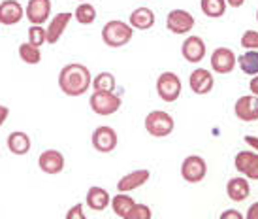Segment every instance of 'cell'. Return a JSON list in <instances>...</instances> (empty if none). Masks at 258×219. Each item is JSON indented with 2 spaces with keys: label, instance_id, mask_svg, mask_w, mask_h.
Instances as JSON below:
<instances>
[{
  "label": "cell",
  "instance_id": "obj_3",
  "mask_svg": "<svg viewBox=\"0 0 258 219\" xmlns=\"http://www.w3.org/2000/svg\"><path fill=\"white\" fill-rule=\"evenodd\" d=\"M173 127H175L173 117L162 110H155L145 117V131L155 138H164L168 134H172Z\"/></svg>",
  "mask_w": 258,
  "mask_h": 219
},
{
  "label": "cell",
  "instance_id": "obj_16",
  "mask_svg": "<svg viewBox=\"0 0 258 219\" xmlns=\"http://www.w3.org/2000/svg\"><path fill=\"white\" fill-rule=\"evenodd\" d=\"M74 14H68V12H62V14H57L53 19H51L49 27L45 29V32H47V44L55 45L60 40V36L64 34L66 27L70 25V21H72Z\"/></svg>",
  "mask_w": 258,
  "mask_h": 219
},
{
  "label": "cell",
  "instance_id": "obj_35",
  "mask_svg": "<svg viewBox=\"0 0 258 219\" xmlns=\"http://www.w3.org/2000/svg\"><path fill=\"white\" fill-rule=\"evenodd\" d=\"M243 140H245V144H249L254 151H258V136H245Z\"/></svg>",
  "mask_w": 258,
  "mask_h": 219
},
{
  "label": "cell",
  "instance_id": "obj_31",
  "mask_svg": "<svg viewBox=\"0 0 258 219\" xmlns=\"http://www.w3.org/2000/svg\"><path fill=\"white\" fill-rule=\"evenodd\" d=\"M239 44L245 49H258V32L256 30H245Z\"/></svg>",
  "mask_w": 258,
  "mask_h": 219
},
{
  "label": "cell",
  "instance_id": "obj_12",
  "mask_svg": "<svg viewBox=\"0 0 258 219\" xmlns=\"http://www.w3.org/2000/svg\"><path fill=\"white\" fill-rule=\"evenodd\" d=\"M236 168L249 180H258V153L256 151H239L234 159Z\"/></svg>",
  "mask_w": 258,
  "mask_h": 219
},
{
  "label": "cell",
  "instance_id": "obj_27",
  "mask_svg": "<svg viewBox=\"0 0 258 219\" xmlns=\"http://www.w3.org/2000/svg\"><path fill=\"white\" fill-rule=\"evenodd\" d=\"M19 57L25 65H38L42 61V51H40V47L27 42V44L19 45Z\"/></svg>",
  "mask_w": 258,
  "mask_h": 219
},
{
  "label": "cell",
  "instance_id": "obj_21",
  "mask_svg": "<svg viewBox=\"0 0 258 219\" xmlns=\"http://www.w3.org/2000/svg\"><path fill=\"white\" fill-rule=\"evenodd\" d=\"M30 146H32V142L27 132L15 131L8 136V149L14 155H27L30 151Z\"/></svg>",
  "mask_w": 258,
  "mask_h": 219
},
{
  "label": "cell",
  "instance_id": "obj_7",
  "mask_svg": "<svg viewBox=\"0 0 258 219\" xmlns=\"http://www.w3.org/2000/svg\"><path fill=\"white\" fill-rule=\"evenodd\" d=\"M166 27L173 34H186L194 27V17L186 10H172L166 17Z\"/></svg>",
  "mask_w": 258,
  "mask_h": 219
},
{
  "label": "cell",
  "instance_id": "obj_14",
  "mask_svg": "<svg viewBox=\"0 0 258 219\" xmlns=\"http://www.w3.org/2000/svg\"><path fill=\"white\" fill-rule=\"evenodd\" d=\"M25 14L32 25H43L51 15V0H29Z\"/></svg>",
  "mask_w": 258,
  "mask_h": 219
},
{
  "label": "cell",
  "instance_id": "obj_10",
  "mask_svg": "<svg viewBox=\"0 0 258 219\" xmlns=\"http://www.w3.org/2000/svg\"><path fill=\"white\" fill-rule=\"evenodd\" d=\"M38 167L43 174H60L64 170V155L57 151V149H45L40 157H38Z\"/></svg>",
  "mask_w": 258,
  "mask_h": 219
},
{
  "label": "cell",
  "instance_id": "obj_5",
  "mask_svg": "<svg viewBox=\"0 0 258 219\" xmlns=\"http://www.w3.org/2000/svg\"><path fill=\"white\" fill-rule=\"evenodd\" d=\"M89 104L96 116H111L121 108V96H117L115 93H96L94 91L89 98Z\"/></svg>",
  "mask_w": 258,
  "mask_h": 219
},
{
  "label": "cell",
  "instance_id": "obj_34",
  "mask_svg": "<svg viewBox=\"0 0 258 219\" xmlns=\"http://www.w3.org/2000/svg\"><path fill=\"white\" fill-rule=\"evenodd\" d=\"M8 116H10V110H8V106H2V104H0V129H2L4 121L8 119Z\"/></svg>",
  "mask_w": 258,
  "mask_h": 219
},
{
  "label": "cell",
  "instance_id": "obj_19",
  "mask_svg": "<svg viewBox=\"0 0 258 219\" xmlns=\"http://www.w3.org/2000/svg\"><path fill=\"white\" fill-rule=\"evenodd\" d=\"M226 193H228V198L234 200V202H243L245 198L251 195V185L247 182V178H232L228 183H226Z\"/></svg>",
  "mask_w": 258,
  "mask_h": 219
},
{
  "label": "cell",
  "instance_id": "obj_30",
  "mask_svg": "<svg viewBox=\"0 0 258 219\" xmlns=\"http://www.w3.org/2000/svg\"><path fill=\"white\" fill-rule=\"evenodd\" d=\"M151 208L145 204H134L132 208H130L128 215H126V219H151Z\"/></svg>",
  "mask_w": 258,
  "mask_h": 219
},
{
  "label": "cell",
  "instance_id": "obj_39",
  "mask_svg": "<svg viewBox=\"0 0 258 219\" xmlns=\"http://www.w3.org/2000/svg\"><path fill=\"white\" fill-rule=\"evenodd\" d=\"M256 21H258V12H256Z\"/></svg>",
  "mask_w": 258,
  "mask_h": 219
},
{
  "label": "cell",
  "instance_id": "obj_6",
  "mask_svg": "<svg viewBox=\"0 0 258 219\" xmlns=\"http://www.w3.org/2000/svg\"><path fill=\"white\" fill-rule=\"evenodd\" d=\"M206 174H208V165H206V161L202 159L200 155H190L181 165V176L188 183L202 182L206 178Z\"/></svg>",
  "mask_w": 258,
  "mask_h": 219
},
{
  "label": "cell",
  "instance_id": "obj_15",
  "mask_svg": "<svg viewBox=\"0 0 258 219\" xmlns=\"http://www.w3.org/2000/svg\"><path fill=\"white\" fill-rule=\"evenodd\" d=\"M23 15H25V10L17 0L0 2V25H6V27L17 25L23 19Z\"/></svg>",
  "mask_w": 258,
  "mask_h": 219
},
{
  "label": "cell",
  "instance_id": "obj_26",
  "mask_svg": "<svg viewBox=\"0 0 258 219\" xmlns=\"http://www.w3.org/2000/svg\"><path fill=\"white\" fill-rule=\"evenodd\" d=\"M200 8L208 17L217 19L226 12V0H200Z\"/></svg>",
  "mask_w": 258,
  "mask_h": 219
},
{
  "label": "cell",
  "instance_id": "obj_40",
  "mask_svg": "<svg viewBox=\"0 0 258 219\" xmlns=\"http://www.w3.org/2000/svg\"><path fill=\"white\" fill-rule=\"evenodd\" d=\"M79 2H85V0H79Z\"/></svg>",
  "mask_w": 258,
  "mask_h": 219
},
{
  "label": "cell",
  "instance_id": "obj_20",
  "mask_svg": "<svg viewBox=\"0 0 258 219\" xmlns=\"http://www.w3.org/2000/svg\"><path fill=\"white\" fill-rule=\"evenodd\" d=\"M85 200H87V206H89L91 210H94V212H104L109 206V202H111L108 191L102 189V187H96V185L89 189Z\"/></svg>",
  "mask_w": 258,
  "mask_h": 219
},
{
  "label": "cell",
  "instance_id": "obj_36",
  "mask_svg": "<svg viewBox=\"0 0 258 219\" xmlns=\"http://www.w3.org/2000/svg\"><path fill=\"white\" fill-rule=\"evenodd\" d=\"M247 219H258V202L249 208V212H247Z\"/></svg>",
  "mask_w": 258,
  "mask_h": 219
},
{
  "label": "cell",
  "instance_id": "obj_28",
  "mask_svg": "<svg viewBox=\"0 0 258 219\" xmlns=\"http://www.w3.org/2000/svg\"><path fill=\"white\" fill-rule=\"evenodd\" d=\"M93 89L96 93H113L115 91V78L113 74L100 72L93 80Z\"/></svg>",
  "mask_w": 258,
  "mask_h": 219
},
{
  "label": "cell",
  "instance_id": "obj_17",
  "mask_svg": "<svg viewBox=\"0 0 258 219\" xmlns=\"http://www.w3.org/2000/svg\"><path fill=\"white\" fill-rule=\"evenodd\" d=\"M181 53L188 63H200L206 57V44L200 36H188L181 45Z\"/></svg>",
  "mask_w": 258,
  "mask_h": 219
},
{
  "label": "cell",
  "instance_id": "obj_38",
  "mask_svg": "<svg viewBox=\"0 0 258 219\" xmlns=\"http://www.w3.org/2000/svg\"><path fill=\"white\" fill-rule=\"evenodd\" d=\"M226 4L232 8H241L245 4V0H226Z\"/></svg>",
  "mask_w": 258,
  "mask_h": 219
},
{
  "label": "cell",
  "instance_id": "obj_1",
  "mask_svg": "<svg viewBox=\"0 0 258 219\" xmlns=\"http://www.w3.org/2000/svg\"><path fill=\"white\" fill-rule=\"evenodd\" d=\"M93 85L91 72L85 65L70 63L58 72V87L68 96H81Z\"/></svg>",
  "mask_w": 258,
  "mask_h": 219
},
{
  "label": "cell",
  "instance_id": "obj_9",
  "mask_svg": "<svg viewBox=\"0 0 258 219\" xmlns=\"http://www.w3.org/2000/svg\"><path fill=\"white\" fill-rule=\"evenodd\" d=\"M234 114L239 121H258V96L256 95H245L239 96L234 106Z\"/></svg>",
  "mask_w": 258,
  "mask_h": 219
},
{
  "label": "cell",
  "instance_id": "obj_25",
  "mask_svg": "<svg viewBox=\"0 0 258 219\" xmlns=\"http://www.w3.org/2000/svg\"><path fill=\"white\" fill-rule=\"evenodd\" d=\"M74 17H76V21L81 23V25H93V23L96 21V8H94L93 4H89V2H81V4L76 8Z\"/></svg>",
  "mask_w": 258,
  "mask_h": 219
},
{
  "label": "cell",
  "instance_id": "obj_4",
  "mask_svg": "<svg viewBox=\"0 0 258 219\" xmlns=\"http://www.w3.org/2000/svg\"><path fill=\"white\" fill-rule=\"evenodd\" d=\"M181 80L177 74L164 72L157 80V93L164 102H175L181 96Z\"/></svg>",
  "mask_w": 258,
  "mask_h": 219
},
{
  "label": "cell",
  "instance_id": "obj_29",
  "mask_svg": "<svg viewBox=\"0 0 258 219\" xmlns=\"http://www.w3.org/2000/svg\"><path fill=\"white\" fill-rule=\"evenodd\" d=\"M45 42H47V32H45V29H43L42 25H30V29H29V44L40 47V45H43Z\"/></svg>",
  "mask_w": 258,
  "mask_h": 219
},
{
  "label": "cell",
  "instance_id": "obj_22",
  "mask_svg": "<svg viewBox=\"0 0 258 219\" xmlns=\"http://www.w3.org/2000/svg\"><path fill=\"white\" fill-rule=\"evenodd\" d=\"M155 25V14L149 8H138L130 14V27L138 30H149Z\"/></svg>",
  "mask_w": 258,
  "mask_h": 219
},
{
  "label": "cell",
  "instance_id": "obj_24",
  "mask_svg": "<svg viewBox=\"0 0 258 219\" xmlns=\"http://www.w3.org/2000/svg\"><path fill=\"white\" fill-rule=\"evenodd\" d=\"M237 63H239V68H241L247 76H256L258 74V49H249L247 53L239 55Z\"/></svg>",
  "mask_w": 258,
  "mask_h": 219
},
{
  "label": "cell",
  "instance_id": "obj_33",
  "mask_svg": "<svg viewBox=\"0 0 258 219\" xmlns=\"http://www.w3.org/2000/svg\"><path fill=\"white\" fill-rule=\"evenodd\" d=\"M243 215L239 212H236V210H226L224 213H221V219H241Z\"/></svg>",
  "mask_w": 258,
  "mask_h": 219
},
{
  "label": "cell",
  "instance_id": "obj_8",
  "mask_svg": "<svg viewBox=\"0 0 258 219\" xmlns=\"http://www.w3.org/2000/svg\"><path fill=\"white\" fill-rule=\"evenodd\" d=\"M117 132L111 127H98L93 132V147L100 153H111L115 147H117Z\"/></svg>",
  "mask_w": 258,
  "mask_h": 219
},
{
  "label": "cell",
  "instance_id": "obj_23",
  "mask_svg": "<svg viewBox=\"0 0 258 219\" xmlns=\"http://www.w3.org/2000/svg\"><path fill=\"white\" fill-rule=\"evenodd\" d=\"M136 204L134 202V198L128 197L126 193H119L117 197H113V200H111V208H113V212L117 217L121 219H126V215H128L130 208Z\"/></svg>",
  "mask_w": 258,
  "mask_h": 219
},
{
  "label": "cell",
  "instance_id": "obj_11",
  "mask_svg": "<svg viewBox=\"0 0 258 219\" xmlns=\"http://www.w3.org/2000/svg\"><path fill=\"white\" fill-rule=\"evenodd\" d=\"M236 66V55L228 47H217L211 53V68L217 74H230Z\"/></svg>",
  "mask_w": 258,
  "mask_h": 219
},
{
  "label": "cell",
  "instance_id": "obj_13",
  "mask_svg": "<svg viewBox=\"0 0 258 219\" xmlns=\"http://www.w3.org/2000/svg\"><path fill=\"white\" fill-rule=\"evenodd\" d=\"M213 83H215V80H213L211 72L206 70V68H196L188 76V85H190L192 93H196V95H208L209 91L213 89Z\"/></svg>",
  "mask_w": 258,
  "mask_h": 219
},
{
  "label": "cell",
  "instance_id": "obj_32",
  "mask_svg": "<svg viewBox=\"0 0 258 219\" xmlns=\"http://www.w3.org/2000/svg\"><path fill=\"white\" fill-rule=\"evenodd\" d=\"M66 219H85V213H83V204H76L74 208L68 210L66 213Z\"/></svg>",
  "mask_w": 258,
  "mask_h": 219
},
{
  "label": "cell",
  "instance_id": "obj_18",
  "mask_svg": "<svg viewBox=\"0 0 258 219\" xmlns=\"http://www.w3.org/2000/svg\"><path fill=\"white\" fill-rule=\"evenodd\" d=\"M149 176H151L149 170H144V168L142 170H134L130 174L122 176L121 180L117 182V189H119V193H130V191L145 185L147 180H149Z\"/></svg>",
  "mask_w": 258,
  "mask_h": 219
},
{
  "label": "cell",
  "instance_id": "obj_2",
  "mask_svg": "<svg viewBox=\"0 0 258 219\" xmlns=\"http://www.w3.org/2000/svg\"><path fill=\"white\" fill-rule=\"evenodd\" d=\"M132 34H134L132 27L128 23L119 21V19L106 23L104 29H102V40L109 47H122V45L130 44Z\"/></svg>",
  "mask_w": 258,
  "mask_h": 219
},
{
  "label": "cell",
  "instance_id": "obj_37",
  "mask_svg": "<svg viewBox=\"0 0 258 219\" xmlns=\"http://www.w3.org/2000/svg\"><path fill=\"white\" fill-rule=\"evenodd\" d=\"M249 89H251V95L258 96V74L251 80V83H249Z\"/></svg>",
  "mask_w": 258,
  "mask_h": 219
}]
</instances>
